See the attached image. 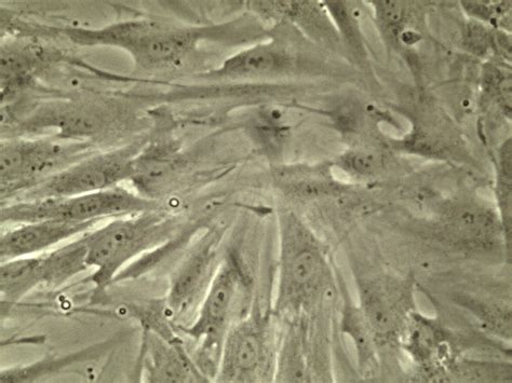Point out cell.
<instances>
[{"mask_svg":"<svg viewBox=\"0 0 512 383\" xmlns=\"http://www.w3.org/2000/svg\"><path fill=\"white\" fill-rule=\"evenodd\" d=\"M276 313L296 314L312 305L325 289L330 267L325 248L298 217H281Z\"/></svg>","mask_w":512,"mask_h":383,"instance_id":"4","label":"cell"},{"mask_svg":"<svg viewBox=\"0 0 512 383\" xmlns=\"http://www.w3.org/2000/svg\"><path fill=\"white\" fill-rule=\"evenodd\" d=\"M343 332L352 339L362 369L371 367L374 359L375 338L360 307L346 300L342 318Z\"/></svg>","mask_w":512,"mask_h":383,"instance_id":"18","label":"cell"},{"mask_svg":"<svg viewBox=\"0 0 512 383\" xmlns=\"http://www.w3.org/2000/svg\"><path fill=\"white\" fill-rule=\"evenodd\" d=\"M469 45L481 49L485 44V32L479 25H471L468 33Z\"/></svg>","mask_w":512,"mask_h":383,"instance_id":"21","label":"cell"},{"mask_svg":"<svg viewBox=\"0 0 512 383\" xmlns=\"http://www.w3.org/2000/svg\"><path fill=\"white\" fill-rule=\"evenodd\" d=\"M134 122L138 123V116L125 105L96 99L63 100L37 106L34 113L17 123L15 134L9 138L55 136L94 145L117 131L124 133Z\"/></svg>","mask_w":512,"mask_h":383,"instance_id":"5","label":"cell"},{"mask_svg":"<svg viewBox=\"0 0 512 383\" xmlns=\"http://www.w3.org/2000/svg\"><path fill=\"white\" fill-rule=\"evenodd\" d=\"M99 152L96 145L55 136L6 138L0 144L2 199H15L72 164Z\"/></svg>","mask_w":512,"mask_h":383,"instance_id":"7","label":"cell"},{"mask_svg":"<svg viewBox=\"0 0 512 383\" xmlns=\"http://www.w3.org/2000/svg\"><path fill=\"white\" fill-rule=\"evenodd\" d=\"M338 166L355 179H368L382 169L383 157L379 149L357 145L346 150L339 158Z\"/></svg>","mask_w":512,"mask_h":383,"instance_id":"19","label":"cell"},{"mask_svg":"<svg viewBox=\"0 0 512 383\" xmlns=\"http://www.w3.org/2000/svg\"><path fill=\"white\" fill-rule=\"evenodd\" d=\"M223 232L218 228L201 230L182 254L172 272L165 302L177 330L195 319L196 313L222 265Z\"/></svg>","mask_w":512,"mask_h":383,"instance_id":"9","label":"cell"},{"mask_svg":"<svg viewBox=\"0 0 512 383\" xmlns=\"http://www.w3.org/2000/svg\"><path fill=\"white\" fill-rule=\"evenodd\" d=\"M53 58L55 53L30 40L7 41L2 46L3 101L30 85Z\"/></svg>","mask_w":512,"mask_h":383,"instance_id":"15","label":"cell"},{"mask_svg":"<svg viewBox=\"0 0 512 383\" xmlns=\"http://www.w3.org/2000/svg\"><path fill=\"white\" fill-rule=\"evenodd\" d=\"M140 366L145 382H210L186 348L184 339L169 341L143 333Z\"/></svg>","mask_w":512,"mask_h":383,"instance_id":"13","label":"cell"},{"mask_svg":"<svg viewBox=\"0 0 512 383\" xmlns=\"http://www.w3.org/2000/svg\"><path fill=\"white\" fill-rule=\"evenodd\" d=\"M145 144L142 139L103 152L99 150L13 200L73 197L121 186L136 175L137 161Z\"/></svg>","mask_w":512,"mask_h":383,"instance_id":"8","label":"cell"},{"mask_svg":"<svg viewBox=\"0 0 512 383\" xmlns=\"http://www.w3.org/2000/svg\"><path fill=\"white\" fill-rule=\"evenodd\" d=\"M358 286L359 307L375 340L393 335L407 310L406 292L388 279H361Z\"/></svg>","mask_w":512,"mask_h":383,"instance_id":"14","label":"cell"},{"mask_svg":"<svg viewBox=\"0 0 512 383\" xmlns=\"http://www.w3.org/2000/svg\"><path fill=\"white\" fill-rule=\"evenodd\" d=\"M272 320L258 300L227 333L217 382H263L275 378Z\"/></svg>","mask_w":512,"mask_h":383,"instance_id":"10","label":"cell"},{"mask_svg":"<svg viewBox=\"0 0 512 383\" xmlns=\"http://www.w3.org/2000/svg\"><path fill=\"white\" fill-rule=\"evenodd\" d=\"M295 59L276 41L255 43L228 57L221 65L199 75L209 81L265 80L292 73Z\"/></svg>","mask_w":512,"mask_h":383,"instance_id":"11","label":"cell"},{"mask_svg":"<svg viewBox=\"0 0 512 383\" xmlns=\"http://www.w3.org/2000/svg\"><path fill=\"white\" fill-rule=\"evenodd\" d=\"M97 223L42 221L11 226L0 237L2 263L12 259L47 253L58 246L82 237Z\"/></svg>","mask_w":512,"mask_h":383,"instance_id":"12","label":"cell"},{"mask_svg":"<svg viewBox=\"0 0 512 383\" xmlns=\"http://www.w3.org/2000/svg\"><path fill=\"white\" fill-rule=\"evenodd\" d=\"M255 17L217 25H188L160 18L119 21L100 29L66 26L60 33L80 47H111L129 54L138 70L168 73L179 70L202 44H255L263 27Z\"/></svg>","mask_w":512,"mask_h":383,"instance_id":"1","label":"cell"},{"mask_svg":"<svg viewBox=\"0 0 512 383\" xmlns=\"http://www.w3.org/2000/svg\"><path fill=\"white\" fill-rule=\"evenodd\" d=\"M43 255L12 259L0 266V295L2 303L18 304L32 292L45 289Z\"/></svg>","mask_w":512,"mask_h":383,"instance_id":"16","label":"cell"},{"mask_svg":"<svg viewBox=\"0 0 512 383\" xmlns=\"http://www.w3.org/2000/svg\"><path fill=\"white\" fill-rule=\"evenodd\" d=\"M179 218L157 209L113 218L83 236L87 264L93 270L89 282L103 294L126 267L179 234Z\"/></svg>","mask_w":512,"mask_h":383,"instance_id":"3","label":"cell"},{"mask_svg":"<svg viewBox=\"0 0 512 383\" xmlns=\"http://www.w3.org/2000/svg\"><path fill=\"white\" fill-rule=\"evenodd\" d=\"M114 345L113 340H106L97 346H92L69 355H63V357L48 355V357L33 364L2 369L0 381L35 382L43 380L51 375H57L67 368L97 360L113 348Z\"/></svg>","mask_w":512,"mask_h":383,"instance_id":"17","label":"cell"},{"mask_svg":"<svg viewBox=\"0 0 512 383\" xmlns=\"http://www.w3.org/2000/svg\"><path fill=\"white\" fill-rule=\"evenodd\" d=\"M254 302L253 277L244 259L236 251L225 252L195 319L178 328L184 339L192 341V357L209 381L217 378L227 333L247 316Z\"/></svg>","mask_w":512,"mask_h":383,"instance_id":"2","label":"cell"},{"mask_svg":"<svg viewBox=\"0 0 512 383\" xmlns=\"http://www.w3.org/2000/svg\"><path fill=\"white\" fill-rule=\"evenodd\" d=\"M376 17L386 25H395L402 18V8L395 2H377L374 4Z\"/></svg>","mask_w":512,"mask_h":383,"instance_id":"20","label":"cell"},{"mask_svg":"<svg viewBox=\"0 0 512 383\" xmlns=\"http://www.w3.org/2000/svg\"><path fill=\"white\" fill-rule=\"evenodd\" d=\"M160 208L158 201L117 186L80 196L10 202L0 217L8 226L42 221L99 224Z\"/></svg>","mask_w":512,"mask_h":383,"instance_id":"6","label":"cell"}]
</instances>
